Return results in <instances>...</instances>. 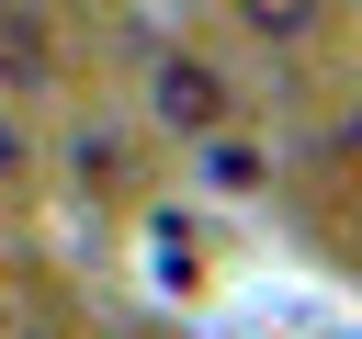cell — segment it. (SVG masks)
Instances as JSON below:
<instances>
[{
  "mask_svg": "<svg viewBox=\"0 0 362 339\" xmlns=\"http://www.w3.org/2000/svg\"><path fill=\"white\" fill-rule=\"evenodd\" d=\"M192 170H204V192H215V203L272 192V147H260V136H238V113H226L215 136H192Z\"/></svg>",
  "mask_w": 362,
  "mask_h": 339,
  "instance_id": "7a4b0ae2",
  "label": "cell"
},
{
  "mask_svg": "<svg viewBox=\"0 0 362 339\" xmlns=\"http://www.w3.org/2000/svg\"><path fill=\"white\" fill-rule=\"evenodd\" d=\"M23 339H68V328H23Z\"/></svg>",
  "mask_w": 362,
  "mask_h": 339,
  "instance_id": "5b68a950",
  "label": "cell"
},
{
  "mask_svg": "<svg viewBox=\"0 0 362 339\" xmlns=\"http://www.w3.org/2000/svg\"><path fill=\"white\" fill-rule=\"evenodd\" d=\"M34 192V124L11 113V90H0V203H23Z\"/></svg>",
  "mask_w": 362,
  "mask_h": 339,
  "instance_id": "277c9868",
  "label": "cell"
},
{
  "mask_svg": "<svg viewBox=\"0 0 362 339\" xmlns=\"http://www.w3.org/2000/svg\"><path fill=\"white\" fill-rule=\"evenodd\" d=\"M226 23H238L249 56H305L328 34V0H226Z\"/></svg>",
  "mask_w": 362,
  "mask_h": 339,
  "instance_id": "3957f363",
  "label": "cell"
},
{
  "mask_svg": "<svg viewBox=\"0 0 362 339\" xmlns=\"http://www.w3.org/2000/svg\"><path fill=\"white\" fill-rule=\"evenodd\" d=\"M136 113H147L170 147H192V136H215V124L238 113V68H226L215 45H192V34H158V45L136 56Z\"/></svg>",
  "mask_w": 362,
  "mask_h": 339,
  "instance_id": "6da1fadb",
  "label": "cell"
}]
</instances>
